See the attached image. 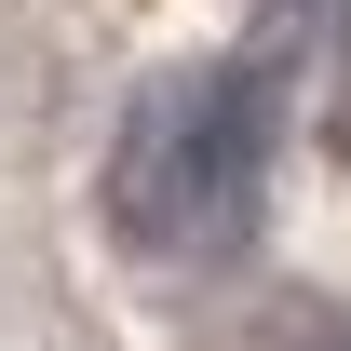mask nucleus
<instances>
[{
  "label": "nucleus",
  "instance_id": "1",
  "mask_svg": "<svg viewBox=\"0 0 351 351\" xmlns=\"http://www.w3.org/2000/svg\"><path fill=\"white\" fill-rule=\"evenodd\" d=\"M257 189H270V68L257 54L162 68L122 108V149H108L122 243H149V257H230L257 230Z\"/></svg>",
  "mask_w": 351,
  "mask_h": 351
}]
</instances>
